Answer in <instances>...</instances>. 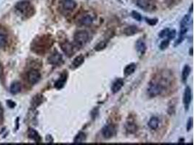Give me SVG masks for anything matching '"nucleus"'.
I'll return each instance as SVG.
<instances>
[{
	"label": "nucleus",
	"mask_w": 194,
	"mask_h": 145,
	"mask_svg": "<svg viewBox=\"0 0 194 145\" xmlns=\"http://www.w3.org/2000/svg\"><path fill=\"white\" fill-rule=\"evenodd\" d=\"M3 75H4V69H3V66L1 65V63L0 62V79L3 77Z\"/></svg>",
	"instance_id": "36"
},
{
	"label": "nucleus",
	"mask_w": 194,
	"mask_h": 145,
	"mask_svg": "<svg viewBox=\"0 0 194 145\" xmlns=\"http://www.w3.org/2000/svg\"><path fill=\"white\" fill-rule=\"evenodd\" d=\"M132 17L134 19H135L137 21H141L143 18H142L141 15H140L139 12H137V11H132Z\"/></svg>",
	"instance_id": "29"
},
{
	"label": "nucleus",
	"mask_w": 194,
	"mask_h": 145,
	"mask_svg": "<svg viewBox=\"0 0 194 145\" xmlns=\"http://www.w3.org/2000/svg\"><path fill=\"white\" fill-rule=\"evenodd\" d=\"M190 12H193V4H191V7H190Z\"/></svg>",
	"instance_id": "39"
},
{
	"label": "nucleus",
	"mask_w": 194,
	"mask_h": 145,
	"mask_svg": "<svg viewBox=\"0 0 194 145\" xmlns=\"http://www.w3.org/2000/svg\"><path fill=\"white\" fill-rule=\"evenodd\" d=\"M136 4L139 7L147 12H153L156 9L155 0H136Z\"/></svg>",
	"instance_id": "5"
},
{
	"label": "nucleus",
	"mask_w": 194,
	"mask_h": 145,
	"mask_svg": "<svg viewBox=\"0 0 194 145\" xmlns=\"http://www.w3.org/2000/svg\"><path fill=\"white\" fill-rule=\"evenodd\" d=\"M170 78L159 76V77L153 79L148 87V94L151 97L159 96L162 94L170 86Z\"/></svg>",
	"instance_id": "1"
},
{
	"label": "nucleus",
	"mask_w": 194,
	"mask_h": 145,
	"mask_svg": "<svg viewBox=\"0 0 194 145\" xmlns=\"http://www.w3.org/2000/svg\"><path fill=\"white\" fill-rule=\"evenodd\" d=\"M52 39L49 36H43L35 40L32 44V50L38 54L45 53L52 45Z\"/></svg>",
	"instance_id": "2"
},
{
	"label": "nucleus",
	"mask_w": 194,
	"mask_h": 145,
	"mask_svg": "<svg viewBox=\"0 0 194 145\" xmlns=\"http://www.w3.org/2000/svg\"><path fill=\"white\" fill-rule=\"evenodd\" d=\"M3 118V109L1 107V104H0V120H1Z\"/></svg>",
	"instance_id": "37"
},
{
	"label": "nucleus",
	"mask_w": 194,
	"mask_h": 145,
	"mask_svg": "<svg viewBox=\"0 0 194 145\" xmlns=\"http://www.w3.org/2000/svg\"><path fill=\"white\" fill-rule=\"evenodd\" d=\"M136 49L137 52H140L141 54H143L146 51V46H145V42L142 40H138L136 42Z\"/></svg>",
	"instance_id": "24"
},
{
	"label": "nucleus",
	"mask_w": 194,
	"mask_h": 145,
	"mask_svg": "<svg viewBox=\"0 0 194 145\" xmlns=\"http://www.w3.org/2000/svg\"><path fill=\"white\" fill-rule=\"evenodd\" d=\"M192 99V93H191V89L189 86H187L185 89L184 94H183V104L185 110H188L189 107H190V104L191 102Z\"/></svg>",
	"instance_id": "9"
},
{
	"label": "nucleus",
	"mask_w": 194,
	"mask_h": 145,
	"mask_svg": "<svg viewBox=\"0 0 194 145\" xmlns=\"http://www.w3.org/2000/svg\"><path fill=\"white\" fill-rule=\"evenodd\" d=\"M148 126H149L150 129H151L152 130H156L158 129L159 125V120L157 117H152V118L150 119V121H148Z\"/></svg>",
	"instance_id": "21"
},
{
	"label": "nucleus",
	"mask_w": 194,
	"mask_h": 145,
	"mask_svg": "<svg viewBox=\"0 0 194 145\" xmlns=\"http://www.w3.org/2000/svg\"><path fill=\"white\" fill-rule=\"evenodd\" d=\"M28 136H29V138H30L31 139L34 140V141H36L37 143H39L41 141L42 139L40 135L39 134L38 132L35 130V129L30 128L28 131Z\"/></svg>",
	"instance_id": "14"
},
{
	"label": "nucleus",
	"mask_w": 194,
	"mask_h": 145,
	"mask_svg": "<svg viewBox=\"0 0 194 145\" xmlns=\"http://www.w3.org/2000/svg\"><path fill=\"white\" fill-rule=\"evenodd\" d=\"M93 22V18L90 15H83L82 18L79 19V23L81 26H89L92 24Z\"/></svg>",
	"instance_id": "15"
},
{
	"label": "nucleus",
	"mask_w": 194,
	"mask_h": 145,
	"mask_svg": "<svg viewBox=\"0 0 194 145\" xmlns=\"http://www.w3.org/2000/svg\"><path fill=\"white\" fill-rule=\"evenodd\" d=\"M60 46L62 49L63 52L65 53V55L68 56V57H71L72 55L74 54L75 52H76L73 45L72 44L71 42L68 41H65L63 42V43L60 44Z\"/></svg>",
	"instance_id": "6"
},
{
	"label": "nucleus",
	"mask_w": 194,
	"mask_h": 145,
	"mask_svg": "<svg viewBox=\"0 0 194 145\" xmlns=\"http://www.w3.org/2000/svg\"><path fill=\"white\" fill-rule=\"evenodd\" d=\"M138 31H139V29L137 26H129L124 29V34L126 36H133V35H134V34H136L137 32H138Z\"/></svg>",
	"instance_id": "18"
},
{
	"label": "nucleus",
	"mask_w": 194,
	"mask_h": 145,
	"mask_svg": "<svg viewBox=\"0 0 194 145\" xmlns=\"http://www.w3.org/2000/svg\"><path fill=\"white\" fill-rule=\"evenodd\" d=\"M43 102V96L41 94H37L31 101V106L33 108H36Z\"/></svg>",
	"instance_id": "19"
},
{
	"label": "nucleus",
	"mask_w": 194,
	"mask_h": 145,
	"mask_svg": "<svg viewBox=\"0 0 194 145\" xmlns=\"http://www.w3.org/2000/svg\"><path fill=\"white\" fill-rule=\"evenodd\" d=\"M21 85L19 82H13L10 86V92L12 94H17L21 91Z\"/></svg>",
	"instance_id": "23"
},
{
	"label": "nucleus",
	"mask_w": 194,
	"mask_h": 145,
	"mask_svg": "<svg viewBox=\"0 0 194 145\" xmlns=\"http://www.w3.org/2000/svg\"><path fill=\"white\" fill-rule=\"evenodd\" d=\"M106 46H107V41H101L95 46L94 49H95V50L97 51V52H99V51H101L103 50V49H104Z\"/></svg>",
	"instance_id": "26"
},
{
	"label": "nucleus",
	"mask_w": 194,
	"mask_h": 145,
	"mask_svg": "<svg viewBox=\"0 0 194 145\" xmlns=\"http://www.w3.org/2000/svg\"><path fill=\"white\" fill-rule=\"evenodd\" d=\"M170 29H165L164 30L161 31V32L159 34V36L160 38H165L167 36V34H168Z\"/></svg>",
	"instance_id": "32"
},
{
	"label": "nucleus",
	"mask_w": 194,
	"mask_h": 145,
	"mask_svg": "<svg viewBox=\"0 0 194 145\" xmlns=\"http://www.w3.org/2000/svg\"><path fill=\"white\" fill-rule=\"evenodd\" d=\"M190 73V68L188 65H185L184 66L183 69L182 71V75H181V77H182V81L183 83H186L188 80V78L189 75Z\"/></svg>",
	"instance_id": "20"
},
{
	"label": "nucleus",
	"mask_w": 194,
	"mask_h": 145,
	"mask_svg": "<svg viewBox=\"0 0 194 145\" xmlns=\"http://www.w3.org/2000/svg\"><path fill=\"white\" fill-rule=\"evenodd\" d=\"M189 21H190V15H185L184 18H183L180 23V29L181 28H188Z\"/></svg>",
	"instance_id": "27"
},
{
	"label": "nucleus",
	"mask_w": 194,
	"mask_h": 145,
	"mask_svg": "<svg viewBox=\"0 0 194 145\" xmlns=\"http://www.w3.org/2000/svg\"><path fill=\"white\" fill-rule=\"evenodd\" d=\"M126 130L129 132V134H134L137 131V126L135 123L133 121H128L126 124Z\"/></svg>",
	"instance_id": "22"
},
{
	"label": "nucleus",
	"mask_w": 194,
	"mask_h": 145,
	"mask_svg": "<svg viewBox=\"0 0 194 145\" xmlns=\"http://www.w3.org/2000/svg\"><path fill=\"white\" fill-rule=\"evenodd\" d=\"M170 45V40L169 39H165L163 41L161 42L160 45H159V48H160L161 50H165L166 49H167Z\"/></svg>",
	"instance_id": "28"
},
{
	"label": "nucleus",
	"mask_w": 194,
	"mask_h": 145,
	"mask_svg": "<svg viewBox=\"0 0 194 145\" xmlns=\"http://www.w3.org/2000/svg\"><path fill=\"white\" fill-rule=\"evenodd\" d=\"M7 41V37L4 34H0V48H2Z\"/></svg>",
	"instance_id": "30"
},
{
	"label": "nucleus",
	"mask_w": 194,
	"mask_h": 145,
	"mask_svg": "<svg viewBox=\"0 0 194 145\" xmlns=\"http://www.w3.org/2000/svg\"><path fill=\"white\" fill-rule=\"evenodd\" d=\"M7 105H8V107H10V108H13V107H15V105H16V104H15V102L12 100H7Z\"/></svg>",
	"instance_id": "35"
},
{
	"label": "nucleus",
	"mask_w": 194,
	"mask_h": 145,
	"mask_svg": "<svg viewBox=\"0 0 194 145\" xmlns=\"http://www.w3.org/2000/svg\"><path fill=\"white\" fill-rule=\"evenodd\" d=\"M41 79V74L37 70H31L28 73V81L31 85L37 84Z\"/></svg>",
	"instance_id": "8"
},
{
	"label": "nucleus",
	"mask_w": 194,
	"mask_h": 145,
	"mask_svg": "<svg viewBox=\"0 0 194 145\" xmlns=\"http://www.w3.org/2000/svg\"><path fill=\"white\" fill-rule=\"evenodd\" d=\"M193 128V118H190L187 122V131H189Z\"/></svg>",
	"instance_id": "34"
},
{
	"label": "nucleus",
	"mask_w": 194,
	"mask_h": 145,
	"mask_svg": "<svg viewBox=\"0 0 194 145\" xmlns=\"http://www.w3.org/2000/svg\"><path fill=\"white\" fill-rule=\"evenodd\" d=\"M63 61V57L61 54H60L57 50L55 51L48 58V62L51 65H60Z\"/></svg>",
	"instance_id": "10"
},
{
	"label": "nucleus",
	"mask_w": 194,
	"mask_h": 145,
	"mask_svg": "<svg viewBox=\"0 0 194 145\" xmlns=\"http://www.w3.org/2000/svg\"><path fill=\"white\" fill-rule=\"evenodd\" d=\"M124 86V81L122 79H118L112 84L111 91L113 94H116L120 91Z\"/></svg>",
	"instance_id": "13"
},
{
	"label": "nucleus",
	"mask_w": 194,
	"mask_h": 145,
	"mask_svg": "<svg viewBox=\"0 0 194 145\" xmlns=\"http://www.w3.org/2000/svg\"><path fill=\"white\" fill-rule=\"evenodd\" d=\"M86 134L84 132H79L77 135L75 136L74 139H73V143L76 144H80V143H84L86 141Z\"/></svg>",
	"instance_id": "25"
},
{
	"label": "nucleus",
	"mask_w": 194,
	"mask_h": 145,
	"mask_svg": "<svg viewBox=\"0 0 194 145\" xmlns=\"http://www.w3.org/2000/svg\"><path fill=\"white\" fill-rule=\"evenodd\" d=\"M136 68H137V66H136V64L134 63H130L126 65L124 69V76H129L132 75L135 71Z\"/></svg>",
	"instance_id": "17"
},
{
	"label": "nucleus",
	"mask_w": 194,
	"mask_h": 145,
	"mask_svg": "<svg viewBox=\"0 0 194 145\" xmlns=\"http://www.w3.org/2000/svg\"><path fill=\"white\" fill-rule=\"evenodd\" d=\"M73 39L76 46L82 47L89 41V34L85 31H78L74 34Z\"/></svg>",
	"instance_id": "4"
},
{
	"label": "nucleus",
	"mask_w": 194,
	"mask_h": 145,
	"mask_svg": "<svg viewBox=\"0 0 194 145\" xmlns=\"http://www.w3.org/2000/svg\"><path fill=\"white\" fill-rule=\"evenodd\" d=\"M145 20H146L147 23H148L150 26H155L158 22V20L156 19V18H154V19H153H153H151V18H145Z\"/></svg>",
	"instance_id": "33"
},
{
	"label": "nucleus",
	"mask_w": 194,
	"mask_h": 145,
	"mask_svg": "<svg viewBox=\"0 0 194 145\" xmlns=\"http://www.w3.org/2000/svg\"><path fill=\"white\" fill-rule=\"evenodd\" d=\"M190 55H193V48H190Z\"/></svg>",
	"instance_id": "38"
},
{
	"label": "nucleus",
	"mask_w": 194,
	"mask_h": 145,
	"mask_svg": "<svg viewBox=\"0 0 194 145\" xmlns=\"http://www.w3.org/2000/svg\"><path fill=\"white\" fill-rule=\"evenodd\" d=\"M67 77H68V73H67L66 71H64V72L62 73L61 76H60V77L59 78L58 80L55 84V87L56 89H62L63 87L65 86V82H66L67 81Z\"/></svg>",
	"instance_id": "12"
},
{
	"label": "nucleus",
	"mask_w": 194,
	"mask_h": 145,
	"mask_svg": "<svg viewBox=\"0 0 194 145\" xmlns=\"http://www.w3.org/2000/svg\"><path fill=\"white\" fill-rule=\"evenodd\" d=\"M84 62V57L82 55V54H80V55L77 56V57H75L73 59V62H72L71 68H73V69H76V68H79V66L82 65Z\"/></svg>",
	"instance_id": "16"
},
{
	"label": "nucleus",
	"mask_w": 194,
	"mask_h": 145,
	"mask_svg": "<svg viewBox=\"0 0 194 145\" xmlns=\"http://www.w3.org/2000/svg\"><path fill=\"white\" fill-rule=\"evenodd\" d=\"M175 36H176V31L175 30H170L169 31L168 34H167V38H168V39L170 40H172L174 39L175 38Z\"/></svg>",
	"instance_id": "31"
},
{
	"label": "nucleus",
	"mask_w": 194,
	"mask_h": 145,
	"mask_svg": "<svg viewBox=\"0 0 194 145\" xmlns=\"http://www.w3.org/2000/svg\"><path fill=\"white\" fill-rule=\"evenodd\" d=\"M116 129L113 124L106 125L102 129L103 136L105 139H107L114 136L116 135Z\"/></svg>",
	"instance_id": "7"
},
{
	"label": "nucleus",
	"mask_w": 194,
	"mask_h": 145,
	"mask_svg": "<svg viewBox=\"0 0 194 145\" xmlns=\"http://www.w3.org/2000/svg\"><path fill=\"white\" fill-rule=\"evenodd\" d=\"M62 7L66 11H72L76 7V2L73 0H63L61 1Z\"/></svg>",
	"instance_id": "11"
},
{
	"label": "nucleus",
	"mask_w": 194,
	"mask_h": 145,
	"mask_svg": "<svg viewBox=\"0 0 194 145\" xmlns=\"http://www.w3.org/2000/svg\"><path fill=\"white\" fill-rule=\"evenodd\" d=\"M15 7L19 12H21L23 15L26 17H30L34 13V7L31 6L30 2L27 1H20L16 4Z\"/></svg>",
	"instance_id": "3"
}]
</instances>
